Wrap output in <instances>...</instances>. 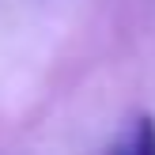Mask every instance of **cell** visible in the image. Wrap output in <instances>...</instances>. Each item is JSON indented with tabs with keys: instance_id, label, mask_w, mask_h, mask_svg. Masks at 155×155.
I'll list each match as a JSON object with an SVG mask.
<instances>
[{
	"instance_id": "cell-1",
	"label": "cell",
	"mask_w": 155,
	"mask_h": 155,
	"mask_svg": "<svg viewBox=\"0 0 155 155\" xmlns=\"http://www.w3.org/2000/svg\"><path fill=\"white\" fill-rule=\"evenodd\" d=\"M114 148L125 151V155H155V117H148V114L133 117L125 125V136Z\"/></svg>"
}]
</instances>
